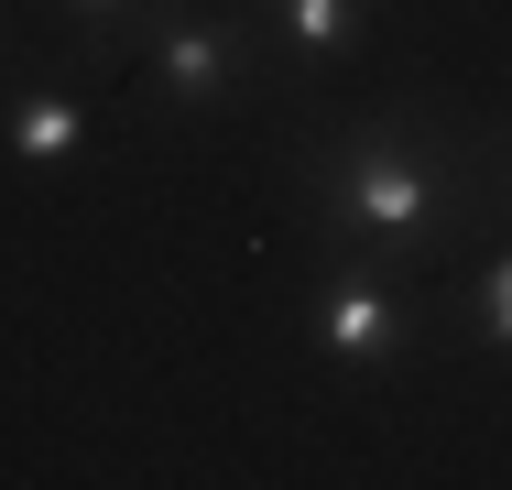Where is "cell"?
Segmentation results:
<instances>
[{"mask_svg": "<svg viewBox=\"0 0 512 490\" xmlns=\"http://www.w3.org/2000/svg\"><path fill=\"white\" fill-rule=\"evenodd\" d=\"M316 175V207H327V229H349V240H382V251H436V229H447V207H458V164L447 153H425L414 131H360V142H327L306 164Z\"/></svg>", "mask_w": 512, "mask_h": 490, "instance_id": "1", "label": "cell"}, {"mask_svg": "<svg viewBox=\"0 0 512 490\" xmlns=\"http://www.w3.org/2000/svg\"><path fill=\"white\" fill-rule=\"evenodd\" d=\"M316 349H327L338 371H382V360L404 349V294H393V273H371V262L327 273V284H316Z\"/></svg>", "mask_w": 512, "mask_h": 490, "instance_id": "2", "label": "cell"}, {"mask_svg": "<svg viewBox=\"0 0 512 490\" xmlns=\"http://www.w3.org/2000/svg\"><path fill=\"white\" fill-rule=\"evenodd\" d=\"M153 77L175 88V109L229 98V77H240V22H218V11H164V22H153Z\"/></svg>", "mask_w": 512, "mask_h": 490, "instance_id": "3", "label": "cell"}, {"mask_svg": "<svg viewBox=\"0 0 512 490\" xmlns=\"http://www.w3.org/2000/svg\"><path fill=\"white\" fill-rule=\"evenodd\" d=\"M77 142H88V98H66V88L11 98V120H0V153H22V164H66Z\"/></svg>", "mask_w": 512, "mask_h": 490, "instance_id": "4", "label": "cell"}, {"mask_svg": "<svg viewBox=\"0 0 512 490\" xmlns=\"http://www.w3.org/2000/svg\"><path fill=\"white\" fill-rule=\"evenodd\" d=\"M262 22H273L295 55H349V44H371V0H262Z\"/></svg>", "mask_w": 512, "mask_h": 490, "instance_id": "5", "label": "cell"}, {"mask_svg": "<svg viewBox=\"0 0 512 490\" xmlns=\"http://www.w3.org/2000/svg\"><path fill=\"white\" fill-rule=\"evenodd\" d=\"M480 327H491V338L512 349V251L491 262V284H480Z\"/></svg>", "mask_w": 512, "mask_h": 490, "instance_id": "6", "label": "cell"}, {"mask_svg": "<svg viewBox=\"0 0 512 490\" xmlns=\"http://www.w3.org/2000/svg\"><path fill=\"white\" fill-rule=\"evenodd\" d=\"M77 11H88V22H109V11H120V0H77Z\"/></svg>", "mask_w": 512, "mask_h": 490, "instance_id": "7", "label": "cell"}]
</instances>
